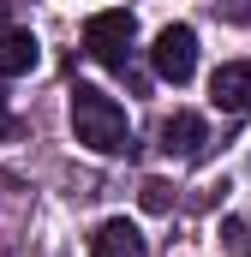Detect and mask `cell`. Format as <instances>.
Listing matches in <instances>:
<instances>
[{
  "label": "cell",
  "instance_id": "cell-1",
  "mask_svg": "<svg viewBox=\"0 0 251 257\" xmlns=\"http://www.w3.org/2000/svg\"><path fill=\"white\" fill-rule=\"evenodd\" d=\"M72 132H78V144L96 150V156H120L126 144H132L126 108L114 96H102L96 84H78V90H72Z\"/></svg>",
  "mask_w": 251,
  "mask_h": 257
},
{
  "label": "cell",
  "instance_id": "cell-2",
  "mask_svg": "<svg viewBox=\"0 0 251 257\" xmlns=\"http://www.w3.org/2000/svg\"><path fill=\"white\" fill-rule=\"evenodd\" d=\"M132 42H138V18H132V12H96V18L84 24V48H90V60L108 66V72H126Z\"/></svg>",
  "mask_w": 251,
  "mask_h": 257
},
{
  "label": "cell",
  "instance_id": "cell-3",
  "mask_svg": "<svg viewBox=\"0 0 251 257\" xmlns=\"http://www.w3.org/2000/svg\"><path fill=\"white\" fill-rule=\"evenodd\" d=\"M150 66H156L162 84H191V72H197V30L191 24H168L156 36V48H150Z\"/></svg>",
  "mask_w": 251,
  "mask_h": 257
},
{
  "label": "cell",
  "instance_id": "cell-4",
  "mask_svg": "<svg viewBox=\"0 0 251 257\" xmlns=\"http://www.w3.org/2000/svg\"><path fill=\"white\" fill-rule=\"evenodd\" d=\"M209 102L221 114H251V60H221L209 72Z\"/></svg>",
  "mask_w": 251,
  "mask_h": 257
},
{
  "label": "cell",
  "instance_id": "cell-5",
  "mask_svg": "<svg viewBox=\"0 0 251 257\" xmlns=\"http://www.w3.org/2000/svg\"><path fill=\"white\" fill-rule=\"evenodd\" d=\"M203 144H209V126H203V114H186V108H180V114H168V120H162V150H168V156L191 162Z\"/></svg>",
  "mask_w": 251,
  "mask_h": 257
},
{
  "label": "cell",
  "instance_id": "cell-6",
  "mask_svg": "<svg viewBox=\"0 0 251 257\" xmlns=\"http://www.w3.org/2000/svg\"><path fill=\"white\" fill-rule=\"evenodd\" d=\"M42 66V42L30 30H0V78H24Z\"/></svg>",
  "mask_w": 251,
  "mask_h": 257
},
{
  "label": "cell",
  "instance_id": "cell-7",
  "mask_svg": "<svg viewBox=\"0 0 251 257\" xmlns=\"http://www.w3.org/2000/svg\"><path fill=\"white\" fill-rule=\"evenodd\" d=\"M90 257H150V245L132 221H102L96 239H90Z\"/></svg>",
  "mask_w": 251,
  "mask_h": 257
},
{
  "label": "cell",
  "instance_id": "cell-8",
  "mask_svg": "<svg viewBox=\"0 0 251 257\" xmlns=\"http://www.w3.org/2000/svg\"><path fill=\"white\" fill-rule=\"evenodd\" d=\"M168 203H174V186H162V180H150V186H144V209H156V215H162Z\"/></svg>",
  "mask_w": 251,
  "mask_h": 257
},
{
  "label": "cell",
  "instance_id": "cell-9",
  "mask_svg": "<svg viewBox=\"0 0 251 257\" xmlns=\"http://www.w3.org/2000/svg\"><path fill=\"white\" fill-rule=\"evenodd\" d=\"M12 132V102H6V84H0V138Z\"/></svg>",
  "mask_w": 251,
  "mask_h": 257
},
{
  "label": "cell",
  "instance_id": "cell-10",
  "mask_svg": "<svg viewBox=\"0 0 251 257\" xmlns=\"http://www.w3.org/2000/svg\"><path fill=\"white\" fill-rule=\"evenodd\" d=\"M0 24H6V12H0Z\"/></svg>",
  "mask_w": 251,
  "mask_h": 257
}]
</instances>
